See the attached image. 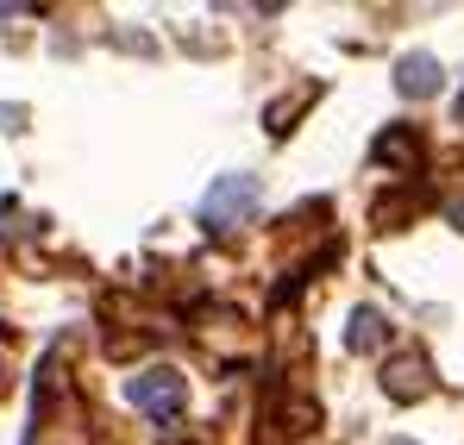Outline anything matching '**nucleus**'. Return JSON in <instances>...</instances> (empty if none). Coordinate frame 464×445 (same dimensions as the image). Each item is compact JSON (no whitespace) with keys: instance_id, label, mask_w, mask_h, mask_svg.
Masks as SVG:
<instances>
[{"instance_id":"f03ea898","label":"nucleus","mask_w":464,"mask_h":445,"mask_svg":"<svg viewBox=\"0 0 464 445\" xmlns=\"http://www.w3.org/2000/svg\"><path fill=\"white\" fill-rule=\"evenodd\" d=\"M126 401H132L139 414H151V421H176V414L188 408V376L169 371V364L139 371V376H126Z\"/></svg>"},{"instance_id":"9d476101","label":"nucleus","mask_w":464,"mask_h":445,"mask_svg":"<svg viewBox=\"0 0 464 445\" xmlns=\"http://www.w3.org/2000/svg\"><path fill=\"white\" fill-rule=\"evenodd\" d=\"M0 389H6V364H0Z\"/></svg>"},{"instance_id":"9b49d317","label":"nucleus","mask_w":464,"mask_h":445,"mask_svg":"<svg viewBox=\"0 0 464 445\" xmlns=\"http://www.w3.org/2000/svg\"><path fill=\"white\" fill-rule=\"evenodd\" d=\"M401 445H408V440H401Z\"/></svg>"},{"instance_id":"1a4fd4ad","label":"nucleus","mask_w":464,"mask_h":445,"mask_svg":"<svg viewBox=\"0 0 464 445\" xmlns=\"http://www.w3.org/2000/svg\"><path fill=\"white\" fill-rule=\"evenodd\" d=\"M452 226H459V232H464V201H459V208H452Z\"/></svg>"},{"instance_id":"7ed1b4c3","label":"nucleus","mask_w":464,"mask_h":445,"mask_svg":"<svg viewBox=\"0 0 464 445\" xmlns=\"http://www.w3.org/2000/svg\"><path fill=\"white\" fill-rule=\"evenodd\" d=\"M383 395H389V401H427V395H433V371H427V358H414V352L389 358V364H383Z\"/></svg>"},{"instance_id":"423d86ee","label":"nucleus","mask_w":464,"mask_h":445,"mask_svg":"<svg viewBox=\"0 0 464 445\" xmlns=\"http://www.w3.org/2000/svg\"><path fill=\"white\" fill-rule=\"evenodd\" d=\"M308 101H314V88H295V94H283V101H276V107L264 113V126H270V132H289V120H295V113H302Z\"/></svg>"},{"instance_id":"f257e3e1","label":"nucleus","mask_w":464,"mask_h":445,"mask_svg":"<svg viewBox=\"0 0 464 445\" xmlns=\"http://www.w3.org/2000/svg\"><path fill=\"white\" fill-rule=\"evenodd\" d=\"M257 201H264L257 176H214V189L201 195V226L208 232H238L257 214Z\"/></svg>"},{"instance_id":"6e6552de","label":"nucleus","mask_w":464,"mask_h":445,"mask_svg":"<svg viewBox=\"0 0 464 445\" xmlns=\"http://www.w3.org/2000/svg\"><path fill=\"white\" fill-rule=\"evenodd\" d=\"M452 120H459V126H464V88H459V101H452Z\"/></svg>"},{"instance_id":"39448f33","label":"nucleus","mask_w":464,"mask_h":445,"mask_svg":"<svg viewBox=\"0 0 464 445\" xmlns=\"http://www.w3.org/2000/svg\"><path fill=\"white\" fill-rule=\"evenodd\" d=\"M383 339H389V320L377 307H358L352 326H345V345H352V352H383Z\"/></svg>"},{"instance_id":"0eeeda50","label":"nucleus","mask_w":464,"mask_h":445,"mask_svg":"<svg viewBox=\"0 0 464 445\" xmlns=\"http://www.w3.org/2000/svg\"><path fill=\"white\" fill-rule=\"evenodd\" d=\"M377 157H383V163H414L420 145H414L408 132H383V139H377Z\"/></svg>"},{"instance_id":"20e7f679","label":"nucleus","mask_w":464,"mask_h":445,"mask_svg":"<svg viewBox=\"0 0 464 445\" xmlns=\"http://www.w3.org/2000/svg\"><path fill=\"white\" fill-rule=\"evenodd\" d=\"M395 88H401L408 101H433V94H440V63H433L427 51L401 57V63H395Z\"/></svg>"}]
</instances>
